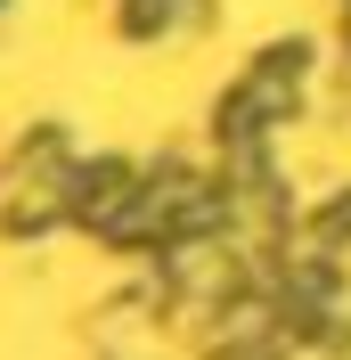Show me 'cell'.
Returning <instances> with one entry per match:
<instances>
[{
  "instance_id": "1",
  "label": "cell",
  "mask_w": 351,
  "mask_h": 360,
  "mask_svg": "<svg viewBox=\"0 0 351 360\" xmlns=\"http://www.w3.org/2000/svg\"><path fill=\"white\" fill-rule=\"evenodd\" d=\"M310 229H319L327 246H343V238H351V197H335V205H327V213H319V221H310Z\"/></svg>"
}]
</instances>
